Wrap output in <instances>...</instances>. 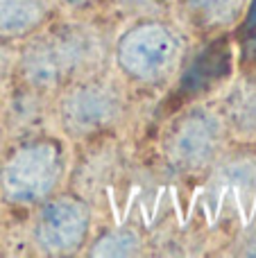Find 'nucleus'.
Returning <instances> with one entry per match:
<instances>
[{
    "instance_id": "obj_1",
    "label": "nucleus",
    "mask_w": 256,
    "mask_h": 258,
    "mask_svg": "<svg viewBox=\"0 0 256 258\" xmlns=\"http://www.w3.org/2000/svg\"><path fill=\"white\" fill-rule=\"evenodd\" d=\"M100 57L95 32L82 25L59 27L34 39L21 59L23 75L30 84L48 89L89 71Z\"/></svg>"
},
{
    "instance_id": "obj_2",
    "label": "nucleus",
    "mask_w": 256,
    "mask_h": 258,
    "mask_svg": "<svg viewBox=\"0 0 256 258\" xmlns=\"http://www.w3.org/2000/svg\"><path fill=\"white\" fill-rule=\"evenodd\" d=\"M61 177V152L54 143L25 145L7 161L3 170V192L7 200L30 204L45 197Z\"/></svg>"
},
{
    "instance_id": "obj_3",
    "label": "nucleus",
    "mask_w": 256,
    "mask_h": 258,
    "mask_svg": "<svg viewBox=\"0 0 256 258\" xmlns=\"http://www.w3.org/2000/svg\"><path fill=\"white\" fill-rule=\"evenodd\" d=\"M179 59V39L166 25L148 23L127 32L118 43V63L139 82H159Z\"/></svg>"
},
{
    "instance_id": "obj_4",
    "label": "nucleus",
    "mask_w": 256,
    "mask_h": 258,
    "mask_svg": "<svg viewBox=\"0 0 256 258\" xmlns=\"http://www.w3.org/2000/svg\"><path fill=\"white\" fill-rule=\"evenodd\" d=\"M222 129L207 111H190L166 138V156L179 170H200L211 163L220 147Z\"/></svg>"
},
{
    "instance_id": "obj_5",
    "label": "nucleus",
    "mask_w": 256,
    "mask_h": 258,
    "mask_svg": "<svg viewBox=\"0 0 256 258\" xmlns=\"http://www.w3.org/2000/svg\"><path fill=\"white\" fill-rule=\"evenodd\" d=\"M89 229V209L80 200L61 197L45 204L36 220V238L52 254H66L84 242Z\"/></svg>"
},
{
    "instance_id": "obj_6",
    "label": "nucleus",
    "mask_w": 256,
    "mask_h": 258,
    "mask_svg": "<svg viewBox=\"0 0 256 258\" xmlns=\"http://www.w3.org/2000/svg\"><path fill=\"white\" fill-rule=\"evenodd\" d=\"M120 113V100L102 84H82L66 95L61 104V120L75 136H89L111 125Z\"/></svg>"
},
{
    "instance_id": "obj_7",
    "label": "nucleus",
    "mask_w": 256,
    "mask_h": 258,
    "mask_svg": "<svg viewBox=\"0 0 256 258\" xmlns=\"http://www.w3.org/2000/svg\"><path fill=\"white\" fill-rule=\"evenodd\" d=\"M45 18L43 0H0V36H18Z\"/></svg>"
},
{
    "instance_id": "obj_8",
    "label": "nucleus",
    "mask_w": 256,
    "mask_h": 258,
    "mask_svg": "<svg viewBox=\"0 0 256 258\" xmlns=\"http://www.w3.org/2000/svg\"><path fill=\"white\" fill-rule=\"evenodd\" d=\"M227 71H229V50L225 43H216L188 68L186 77L181 80V91H202Z\"/></svg>"
},
{
    "instance_id": "obj_9",
    "label": "nucleus",
    "mask_w": 256,
    "mask_h": 258,
    "mask_svg": "<svg viewBox=\"0 0 256 258\" xmlns=\"http://www.w3.org/2000/svg\"><path fill=\"white\" fill-rule=\"evenodd\" d=\"M229 122L243 134H256V84H240L227 98Z\"/></svg>"
},
{
    "instance_id": "obj_10",
    "label": "nucleus",
    "mask_w": 256,
    "mask_h": 258,
    "mask_svg": "<svg viewBox=\"0 0 256 258\" xmlns=\"http://www.w3.org/2000/svg\"><path fill=\"white\" fill-rule=\"evenodd\" d=\"M245 0H186L188 12L204 25H229L238 18Z\"/></svg>"
},
{
    "instance_id": "obj_11",
    "label": "nucleus",
    "mask_w": 256,
    "mask_h": 258,
    "mask_svg": "<svg viewBox=\"0 0 256 258\" xmlns=\"http://www.w3.org/2000/svg\"><path fill=\"white\" fill-rule=\"evenodd\" d=\"M141 249V240L134 231L130 229H120V231H111L104 238L95 242L93 256H134Z\"/></svg>"
},
{
    "instance_id": "obj_12",
    "label": "nucleus",
    "mask_w": 256,
    "mask_h": 258,
    "mask_svg": "<svg viewBox=\"0 0 256 258\" xmlns=\"http://www.w3.org/2000/svg\"><path fill=\"white\" fill-rule=\"evenodd\" d=\"M122 9L134 14H161L168 7V0H118Z\"/></svg>"
},
{
    "instance_id": "obj_13",
    "label": "nucleus",
    "mask_w": 256,
    "mask_h": 258,
    "mask_svg": "<svg viewBox=\"0 0 256 258\" xmlns=\"http://www.w3.org/2000/svg\"><path fill=\"white\" fill-rule=\"evenodd\" d=\"M256 27V0L252 3V9L247 14V21H245V30H254Z\"/></svg>"
},
{
    "instance_id": "obj_14",
    "label": "nucleus",
    "mask_w": 256,
    "mask_h": 258,
    "mask_svg": "<svg viewBox=\"0 0 256 258\" xmlns=\"http://www.w3.org/2000/svg\"><path fill=\"white\" fill-rule=\"evenodd\" d=\"M5 68H7V57H5V52L0 50V80L5 77Z\"/></svg>"
},
{
    "instance_id": "obj_15",
    "label": "nucleus",
    "mask_w": 256,
    "mask_h": 258,
    "mask_svg": "<svg viewBox=\"0 0 256 258\" xmlns=\"http://www.w3.org/2000/svg\"><path fill=\"white\" fill-rule=\"evenodd\" d=\"M71 5H82V3H86V0H68Z\"/></svg>"
}]
</instances>
